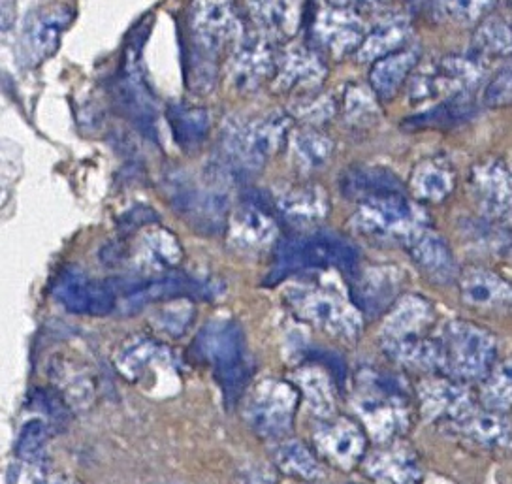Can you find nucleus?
<instances>
[{
	"label": "nucleus",
	"instance_id": "nucleus-38",
	"mask_svg": "<svg viewBox=\"0 0 512 484\" xmlns=\"http://www.w3.org/2000/svg\"><path fill=\"white\" fill-rule=\"evenodd\" d=\"M273 460L279 471L302 481H319L324 477V468L319 454L311 451L302 441L283 439L273 452Z\"/></svg>",
	"mask_w": 512,
	"mask_h": 484
},
{
	"label": "nucleus",
	"instance_id": "nucleus-47",
	"mask_svg": "<svg viewBox=\"0 0 512 484\" xmlns=\"http://www.w3.org/2000/svg\"><path fill=\"white\" fill-rule=\"evenodd\" d=\"M484 104L490 108H505L512 104V65L505 66L488 81L484 91Z\"/></svg>",
	"mask_w": 512,
	"mask_h": 484
},
{
	"label": "nucleus",
	"instance_id": "nucleus-1",
	"mask_svg": "<svg viewBox=\"0 0 512 484\" xmlns=\"http://www.w3.org/2000/svg\"><path fill=\"white\" fill-rule=\"evenodd\" d=\"M437 313L430 300L418 294L401 296L388 309L381 328V347L403 368L439 375L441 349L437 339Z\"/></svg>",
	"mask_w": 512,
	"mask_h": 484
},
{
	"label": "nucleus",
	"instance_id": "nucleus-17",
	"mask_svg": "<svg viewBox=\"0 0 512 484\" xmlns=\"http://www.w3.org/2000/svg\"><path fill=\"white\" fill-rule=\"evenodd\" d=\"M59 304L76 315L106 317L119 307L115 281H100L80 270H66L53 289Z\"/></svg>",
	"mask_w": 512,
	"mask_h": 484
},
{
	"label": "nucleus",
	"instance_id": "nucleus-33",
	"mask_svg": "<svg viewBox=\"0 0 512 484\" xmlns=\"http://www.w3.org/2000/svg\"><path fill=\"white\" fill-rule=\"evenodd\" d=\"M341 191L356 202H366L390 194H405V185L392 172L373 166H358L343 174Z\"/></svg>",
	"mask_w": 512,
	"mask_h": 484
},
{
	"label": "nucleus",
	"instance_id": "nucleus-27",
	"mask_svg": "<svg viewBox=\"0 0 512 484\" xmlns=\"http://www.w3.org/2000/svg\"><path fill=\"white\" fill-rule=\"evenodd\" d=\"M275 72L273 49L264 36L245 33L232 61V76L243 91H255Z\"/></svg>",
	"mask_w": 512,
	"mask_h": 484
},
{
	"label": "nucleus",
	"instance_id": "nucleus-42",
	"mask_svg": "<svg viewBox=\"0 0 512 484\" xmlns=\"http://www.w3.org/2000/svg\"><path fill=\"white\" fill-rule=\"evenodd\" d=\"M477 400L480 407L494 413H509L512 409V356L497 360L496 366L479 383Z\"/></svg>",
	"mask_w": 512,
	"mask_h": 484
},
{
	"label": "nucleus",
	"instance_id": "nucleus-12",
	"mask_svg": "<svg viewBox=\"0 0 512 484\" xmlns=\"http://www.w3.org/2000/svg\"><path fill=\"white\" fill-rule=\"evenodd\" d=\"M145 34L134 31V38L128 40L123 59V70L117 83L113 85V98L119 110L127 115L134 127L144 132L145 136L155 138L157 134V100L153 97L144 72H142V48Z\"/></svg>",
	"mask_w": 512,
	"mask_h": 484
},
{
	"label": "nucleus",
	"instance_id": "nucleus-32",
	"mask_svg": "<svg viewBox=\"0 0 512 484\" xmlns=\"http://www.w3.org/2000/svg\"><path fill=\"white\" fill-rule=\"evenodd\" d=\"M292 383L300 390L302 398L319 420L336 415L337 394L334 377L322 368V364H309L298 368L292 375Z\"/></svg>",
	"mask_w": 512,
	"mask_h": 484
},
{
	"label": "nucleus",
	"instance_id": "nucleus-10",
	"mask_svg": "<svg viewBox=\"0 0 512 484\" xmlns=\"http://www.w3.org/2000/svg\"><path fill=\"white\" fill-rule=\"evenodd\" d=\"M300 390L292 381L262 379L251 388L243 415L249 428L264 441H283L294 428Z\"/></svg>",
	"mask_w": 512,
	"mask_h": 484
},
{
	"label": "nucleus",
	"instance_id": "nucleus-28",
	"mask_svg": "<svg viewBox=\"0 0 512 484\" xmlns=\"http://www.w3.org/2000/svg\"><path fill=\"white\" fill-rule=\"evenodd\" d=\"M115 366L128 381L142 383L155 368H174V355L155 339L134 336L121 345L115 356Z\"/></svg>",
	"mask_w": 512,
	"mask_h": 484
},
{
	"label": "nucleus",
	"instance_id": "nucleus-40",
	"mask_svg": "<svg viewBox=\"0 0 512 484\" xmlns=\"http://www.w3.org/2000/svg\"><path fill=\"white\" fill-rule=\"evenodd\" d=\"M475 113H477V106L473 102V95L448 98L430 110L405 121L403 127L411 130L448 129L471 119Z\"/></svg>",
	"mask_w": 512,
	"mask_h": 484
},
{
	"label": "nucleus",
	"instance_id": "nucleus-26",
	"mask_svg": "<svg viewBox=\"0 0 512 484\" xmlns=\"http://www.w3.org/2000/svg\"><path fill=\"white\" fill-rule=\"evenodd\" d=\"M70 21L72 12L63 6L49 8L32 17L21 38L23 59L29 65H38L51 57L59 48L61 34L70 25Z\"/></svg>",
	"mask_w": 512,
	"mask_h": 484
},
{
	"label": "nucleus",
	"instance_id": "nucleus-6",
	"mask_svg": "<svg viewBox=\"0 0 512 484\" xmlns=\"http://www.w3.org/2000/svg\"><path fill=\"white\" fill-rule=\"evenodd\" d=\"M322 268H337L354 274L358 268V253L354 245L339 234L326 230L305 232L287 238L279 242L275 249L268 283L275 285L290 275Z\"/></svg>",
	"mask_w": 512,
	"mask_h": 484
},
{
	"label": "nucleus",
	"instance_id": "nucleus-13",
	"mask_svg": "<svg viewBox=\"0 0 512 484\" xmlns=\"http://www.w3.org/2000/svg\"><path fill=\"white\" fill-rule=\"evenodd\" d=\"M166 196L172 208L198 232L219 234L228 225V196L185 176L168 181Z\"/></svg>",
	"mask_w": 512,
	"mask_h": 484
},
{
	"label": "nucleus",
	"instance_id": "nucleus-41",
	"mask_svg": "<svg viewBox=\"0 0 512 484\" xmlns=\"http://www.w3.org/2000/svg\"><path fill=\"white\" fill-rule=\"evenodd\" d=\"M168 121L177 144L183 149H196L208 138L211 117L204 108L172 104L168 110Z\"/></svg>",
	"mask_w": 512,
	"mask_h": 484
},
{
	"label": "nucleus",
	"instance_id": "nucleus-14",
	"mask_svg": "<svg viewBox=\"0 0 512 484\" xmlns=\"http://www.w3.org/2000/svg\"><path fill=\"white\" fill-rule=\"evenodd\" d=\"M420 413L443 432L464 419L475 407H479L477 394L465 383L448 379L445 375H430L416 388Z\"/></svg>",
	"mask_w": 512,
	"mask_h": 484
},
{
	"label": "nucleus",
	"instance_id": "nucleus-24",
	"mask_svg": "<svg viewBox=\"0 0 512 484\" xmlns=\"http://www.w3.org/2000/svg\"><path fill=\"white\" fill-rule=\"evenodd\" d=\"M313 34H315V40L328 53L343 57L347 53L360 49L364 38L368 36V31L362 19L352 10L334 6L320 12L313 27Z\"/></svg>",
	"mask_w": 512,
	"mask_h": 484
},
{
	"label": "nucleus",
	"instance_id": "nucleus-15",
	"mask_svg": "<svg viewBox=\"0 0 512 484\" xmlns=\"http://www.w3.org/2000/svg\"><path fill=\"white\" fill-rule=\"evenodd\" d=\"M313 445L319 458L334 468L349 471L366 460L368 432L349 417H330L317 422Z\"/></svg>",
	"mask_w": 512,
	"mask_h": 484
},
{
	"label": "nucleus",
	"instance_id": "nucleus-39",
	"mask_svg": "<svg viewBox=\"0 0 512 484\" xmlns=\"http://www.w3.org/2000/svg\"><path fill=\"white\" fill-rule=\"evenodd\" d=\"M473 48L480 57L512 55V12H496L484 17L473 34Z\"/></svg>",
	"mask_w": 512,
	"mask_h": 484
},
{
	"label": "nucleus",
	"instance_id": "nucleus-2",
	"mask_svg": "<svg viewBox=\"0 0 512 484\" xmlns=\"http://www.w3.org/2000/svg\"><path fill=\"white\" fill-rule=\"evenodd\" d=\"M352 404L377 445L400 439L413 422V404L400 375L362 368L354 377Z\"/></svg>",
	"mask_w": 512,
	"mask_h": 484
},
{
	"label": "nucleus",
	"instance_id": "nucleus-7",
	"mask_svg": "<svg viewBox=\"0 0 512 484\" xmlns=\"http://www.w3.org/2000/svg\"><path fill=\"white\" fill-rule=\"evenodd\" d=\"M287 304L302 323L332 338L354 341L364 330V313L339 292L322 287H298L287 292Z\"/></svg>",
	"mask_w": 512,
	"mask_h": 484
},
{
	"label": "nucleus",
	"instance_id": "nucleus-18",
	"mask_svg": "<svg viewBox=\"0 0 512 484\" xmlns=\"http://www.w3.org/2000/svg\"><path fill=\"white\" fill-rule=\"evenodd\" d=\"M460 298L480 315L512 319V281L490 268L469 266L458 277Z\"/></svg>",
	"mask_w": 512,
	"mask_h": 484
},
{
	"label": "nucleus",
	"instance_id": "nucleus-44",
	"mask_svg": "<svg viewBox=\"0 0 512 484\" xmlns=\"http://www.w3.org/2000/svg\"><path fill=\"white\" fill-rule=\"evenodd\" d=\"M497 0H433L435 14L448 23L473 25L490 14Z\"/></svg>",
	"mask_w": 512,
	"mask_h": 484
},
{
	"label": "nucleus",
	"instance_id": "nucleus-34",
	"mask_svg": "<svg viewBox=\"0 0 512 484\" xmlns=\"http://www.w3.org/2000/svg\"><path fill=\"white\" fill-rule=\"evenodd\" d=\"M418 61L420 53L416 49L405 48L373 63V68L369 72V83L373 87V93L383 100L396 97L403 83L415 72Z\"/></svg>",
	"mask_w": 512,
	"mask_h": 484
},
{
	"label": "nucleus",
	"instance_id": "nucleus-45",
	"mask_svg": "<svg viewBox=\"0 0 512 484\" xmlns=\"http://www.w3.org/2000/svg\"><path fill=\"white\" fill-rule=\"evenodd\" d=\"M345 119L356 127H368L379 119L377 98L360 85H351L345 93Z\"/></svg>",
	"mask_w": 512,
	"mask_h": 484
},
{
	"label": "nucleus",
	"instance_id": "nucleus-36",
	"mask_svg": "<svg viewBox=\"0 0 512 484\" xmlns=\"http://www.w3.org/2000/svg\"><path fill=\"white\" fill-rule=\"evenodd\" d=\"M275 210L290 225L309 226L326 217L328 202L317 187H296L277 198Z\"/></svg>",
	"mask_w": 512,
	"mask_h": 484
},
{
	"label": "nucleus",
	"instance_id": "nucleus-35",
	"mask_svg": "<svg viewBox=\"0 0 512 484\" xmlns=\"http://www.w3.org/2000/svg\"><path fill=\"white\" fill-rule=\"evenodd\" d=\"M249 8L264 33L288 38L300 27L304 0H249Z\"/></svg>",
	"mask_w": 512,
	"mask_h": 484
},
{
	"label": "nucleus",
	"instance_id": "nucleus-5",
	"mask_svg": "<svg viewBox=\"0 0 512 484\" xmlns=\"http://www.w3.org/2000/svg\"><path fill=\"white\" fill-rule=\"evenodd\" d=\"M441 349L439 375L458 383H480L497 364L499 343L484 326L452 319L437 330Z\"/></svg>",
	"mask_w": 512,
	"mask_h": 484
},
{
	"label": "nucleus",
	"instance_id": "nucleus-16",
	"mask_svg": "<svg viewBox=\"0 0 512 484\" xmlns=\"http://www.w3.org/2000/svg\"><path fill=\"white\" fill-rule=\"evenodd\" d=\"M469 189L486 219L512 223V164L499 157L475 162Z\"/></svg>",
	"mask_w": 512,
	"mask_h": 484
},
{
	"label": "nucleus",
	"instance_id": "nucleus-23",
	"mask_svg": "<svg viewBox=\"0 0 512 484\" xmlns=\"http://www.w3.org/2000/svg\"><path fill=\"white\" fill-rule=\"evenodd\" d=\"M128 257L134 275L151 277L174 272V268L183 259V249L170 230L149 228L138 236Z\"/></svg>",
	"mask_w": 512,
	"mask_h": 484
},
{
	"label": "nucleus",
	"instance_id": "nucleus-4",
	"mask_svg": "<svg viewBox=\"0 0 512 484\" xmlns=\"http://www.w3.org/2000/svg\"><path fill=\"white\" fill-rule=\"evenodd\" d=\"M192 347L194 356L211 368L226 404H236L251 379L247 345L240 324L230 319L209 321L196 336Z\"/></svg>",
	"mask_w": 512,
	"mask_h": 484
},
{
	"label": "nucleus",
	"instance_id": "nucleus-30",
	"mask_svg": "<svg viewBox=\"0 0 512 484\" xmlns=\"http://www.w3.org/2000/svg\"><path fill=\"white\" fill-rule=\"evenodd\" d=\"M460 236L469 249L482 257L512 260V230L505 223L469 217L460 223Z\"/></svg>",
	"mask_w": 512,
	"mask_h": 484
},
{
	"label": "nucleus",
	"instance_id": "nucleus-9",
	"mask_svg": "<svg viewBox=\"0 0 512 484\" xmlns=\"http://www.w3.org/2000/svg\"><path fill=\"white\" fill-rule=\"evenodd\" d=\"M354 228L377 242L401 243L403 247L418 232L428 228V215L407 194H390L366 200L352 217Z\"/></svg>",
	"mask_w": 512,
	"mask_h": 484
},
{
	"label": "nucleus",
	"instance_id": "nucleus-8",
	"mask_svg": "<svg viewBox=\"0 0 512 484\" xmlns=\"http://www.w3.org/2000/svg\"><path fill=\"white\" fill-rule=\"evenodd\" d=\"M290 119L272 113L255 121L232 123L223 132L224 157L238 172H255L287 142Z\"/></svg>",
	"mask_w": 512,
	"mask_h": 484
},
{
	"label": "nucleus",
	"instance_id": "nucleus-29",
	"mask_svg": "<svg viewBox=\"0 0 512 484\" xmlns=\"http://www.w3.org/2000/svg\"><path fill=\"white\" fill-rule=\"evenodd\" d=\"M326 76V66L305 48L290 49L277 66L275 87L283 93H315Z\"/></svg>",
	"mask_w": 512,
	"mask_h": 484
},
{
	"label": "nucleus",
	"instance_id": "nucleus-21",
	"mask_svg": "<svg viewBox=\"0 0 512 484\" xmlns=\"http://www.w3.org/2000/svg\"><path fill=\"white\" fill-rule=\"evenodd\" d=\"M445 432L479 451L496 454L512 451V426L505 415L488 411L480 405Z\"/></svg>",
	"mask_w": 512,
	"mask_h": 484
},
{
	"label": "nucleus",
	"instance_id": "nucleus-43",
	"mask_svg": "<svg viewBox=\"0 0 512 484\" xmlns=\"http://www.w3.org/2000/svg\"><path fill=\"white\" fill-rule=\"evenodd\" d=\"M292 147L294 159L304 170H319L326 166V162L334 153V142L313 130L298 132L292 140Z\"/></svg>",
	"mask_w": 512,
	"mask_h": 484
},
{
	"label": "nucleus",
	"instance_id": "nucleus-25",
	"mask_svg": "<svg viewBox=\"0 0 512 484\" xmlns=\"http://www.w3.org/2000/svg\"><path fill=\"white\" fill-rule=\"evenodd\" d=\"M401 277L394 266H375L354 275L352 302L366 315H379L394 306L400 292Z\"/></svg>",
	"mask_w": 512,
	"mask_h": 484
},
{
	"label": "nucleus",
	"instance_id": "nucleus-3",
	"mask_svg": "<svg viewBox=\"0 0 512 484\" xmlns=\"http://www.w3.org/2000/svg\"><path fill=\"white\" fill-rule=\"evenodd\" d=\"M191 72L194 89H213L217 76V59L234 42H240V17L234 0H192Z\"/></svg>",
	"mask_w": 512,
	"mask_h": 484
},
{
	"label": "nucleus",
	"instance_id": "nucleus-22",
	"mask_svg": "<svg viewBox=\"0 0 512 484\" xmlns=\"http://www.w3.org/2000/svg\"><path fill=\"white\" fill-rule=\"evenodd\" d=\"M411 260L415 262L420 274L424 275L433 285L447 287L458 283L460 266L450 249L447 240L432 230L430 226L418 232L411 242L405 245Z\"/></svg>",
	"mask_w": 512,
	"mask_h": 484
},
{
	"label": "nucleus",
	"instance_id": "nucleus-46",
	"mask_svg": "<svg viewBox=\"0 0 512 484\" xmlns=\"http://www.w3.org/2000/svg\"><path fill=\"white\" fill-rule=\"evenodd\" d=\"M49 426L42 419L27 420L19 432L16 441V454L25 460L32 462L40 458V454L46 449L48 443Z\"/></svg>",
	"mask_w": 512,
	"mask_h": 484
},
{
	"label": "nucleus",
	"instance_id": "nucleus-49",
	"mask_svg": "<svg viewBox=\"0 0 512 484\" xmlns=\"http://www.w3.org/2000/svg\"><path fill=\"white\" fill-rule=\"evenodd\" d=\"M334 6L339 8H349V10H356V8H368L373 6L377 0H330Z\"/></svg>",
	"mask_w": 512,
	"mask_h": 484
},
{
	"label": "nucleus",
	"instance_id": "nucleus-20",
	"mask_svg": "<svg viewBox=\"0 0 512 484\" xmlns=\"http://www.w3.org/2000/svg\"><path fill=\"white\" fill-rule=\"evenodd\" d=\"M228 223V240L241 253H260L270 247L279 234L272 210L256 196L247 198Z\"/></svg>",
	"mask_w": 512,
	"mask_h": 484
},
{
	"label": "nucleus",
	"instance_id": "nucleus-31",
	"mask_svg": "<svg viewBox=\"0 0 512 484\" xmlns=\"http://www.w3.org/2000/svg\"><path fill=\"white\" fill-rule=\"evenodd\" d=\"M456 189V172L443 159H426L415 166L409 191L418 202L424 204H441Z\"/></svg>",
	"mask_w": 512,
	"mask_h": 484
},
{
	"label": "nucleus",
	"instance_id": "nucleus-37",
	"mask_svg": "<svg viewBox=\"0 0 512 484\" xmlns=\"http://www.w3.org/2000/svg\"><path fill=\"white\" fill-rule=\"evenodd\" d=\"M409 38H411V27L407 21H403V19L384 21L364 38L362 46L356 51L358 61L377 63L386 55H392L396 51L405 49Z\"/></svg>",
	"mask_w": 512,
	"mask_h": 484
},
{
	"label": "nucleus",
	"instance_id": "nucleus-48",
	"mask_svg": "<svg viewBox=\"0 0 512 484\" xmlns=\"http://www.w3.org/2000/svg\"><path fill=\"white\" fill-rule=\"evenodd\" d=\"M38 484H81L76 477H70L66 473H48L42 477Z\"/></svg>",
	"mask_w": 512,
	"mask_h": 484
},
{
	"label": "nucleus",
	"instance_id": "nucleus-19",
	"mask_svg": "<svg viewBox=\"0 0 512 484\" xmlns=\"http://www.w3.org/2000/svg\"><path fill=\"white\" fill-rule=\"evenodd\" d=\"M364 471L377 484H422L426 477L420 454L401 437L368 454Z\"/></svg>",
	"mask_w": 512,
	"mask_h": 484
},
{
	"label": "nucleus",
	"instance_id": "nucleus-11",
	"mask_svg": "<svg viewBox=\"0 0 512 484\" xmlns=\"http://www.w3.org/2000/svg\"><path fill=\"white\" fill-rule=\"evenodd\" d=\"M480 55H447L413 74L409 83V98L413 104L443 102L448 98L473 95L484 80L486 68Z\"/></svg>",
	"mask_w": 512,
	"mask_h": 484
}]
</instances>
